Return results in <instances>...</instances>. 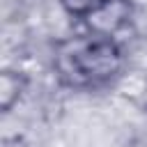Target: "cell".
Masks as SVG:
<instances>
[{"mask_svg": "<svg viewBox=\"0 0 147 147\" xmlns=\"http://www.w3.org/2000/svg\"><path fill=\"white\" fill-rule=\"evenodd\" d=\"M62 11L71 18H80V21H90L96 14H101L108 5H113L115 0H57Z\"/></svg>", "mask_w": 147, "mask_h": 147, "instance_id": "3", "label": "cell"}, {"mask_svg": "<svg viewBox=\"0 0 147 147\" xmlns=\"http://www.w3.org/2000/svg\"><path fill=\"white\" fill-rule=\"evenodd\" d=\"M124 53L110 34H78L55 46L53 67L62 83L71 87L103 85L122 71Z\"/></svg>", "mask_w": 147, "mask_h": 147, "instance_id": "1", "label": "cell"}, {"mask_svg": "<svg viewBox=\"0 0 147 147\" xmlns=\"http://www.w3.org/2000/svg\"><path fill=\"white\" fill-rule=\"evenodd\" d=\"M25 87V80L18 71H2L0 74V108L2 113H9L14 103L21 99Z\"/></svg>", "mask_w": 147, "mask_h": 147, "instance_id": "2", "label": "cell"}]
</instances>
